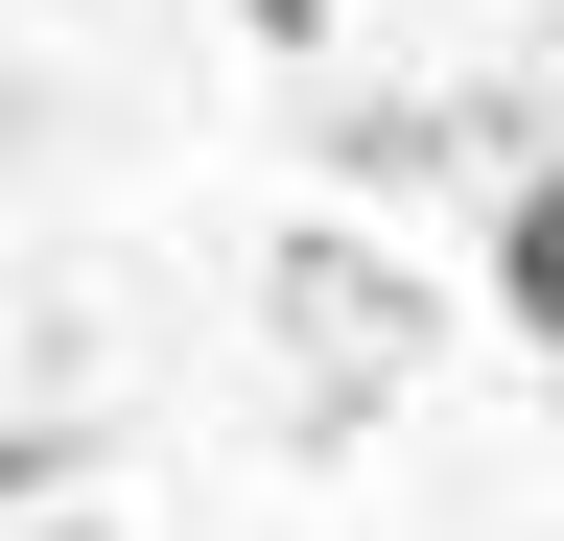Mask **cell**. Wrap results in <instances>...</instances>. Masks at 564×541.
I'll use <instances>...</instances> for the list:
<instances>
[{"mask_svg": "<svg viewBox=\"0 0 564 541\" xmlns=\"http://www.w3.org/2000/svg\"><path fill=\"white\" fill-rule=\"evenodd\" d=\"M494 306L564 354V165H518V213H494Z\"/></svg>", "mask_w": 564, "mask_h": 541, "instance_id": "1", "label": "cell"}]
</instances>
